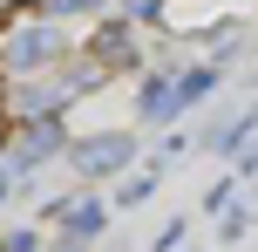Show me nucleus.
<instances>
[{
    "mask_svg": "<svg viewBox=\"0 0 258 252\" xmlns=\"http://www.w3.org/2000/svg\"><path fill=\"white\" fill-rule=\"evenodd\" d=\"M129 157H136V136H129V130H116V136H82V143H75V171L82 177H109V171H122V164Z\"/></svg>",
    "mask_w": 258,
    "mask_h": 252,
    "instance_id": "f257e3e1",
    "label": "nucleus"
},
{
    "mask_svg": "<svg viewBox=\"0 0 258 252\" xmlns=\"http://www.w3.org/2000/svg\"><path fill=\"white\" fill-rule=\"evenodd\" d=\"M54 48H61V41H54L48 27H34V34H21V41L7 48V68H14V75H27V68H41V62H48Z\"/></svg>",
    "mask_w": 258,
    "mask_h": 252,
    "instance_id": "f03ea898",
    "label": "nucleus"
},
{
    "mask_svg": "<svg viewBox=\"0 0 258 252\" xmlns=\"http://www.w3.org/2000/svg\"><path fill=\"white\" fill-rule=\"evenodd\" d=\"M0 7H27V0H0Z\"/></svg>",
    "mask_w": 258,
    "mask_h": 252,
    "instance_id": "7ed1b4c3",
    "label": "nucleus"
}]
</instances>
